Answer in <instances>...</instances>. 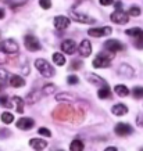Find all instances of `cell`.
Wrapping results in <instances>:
<instances>
[{"label":"cell","instance_id":"cell-36","mask_svg":"<svg viewBox=\"0 0 143 151\" xmlns=\"http://www.w3.org/2000/svg\"><path fill=\"white\" fill-rule=\"evenodd\" d=\"M0 104L3 105V107H11V103L9 101V97H6V96L0 97Z\"/></svg>","mask_w":143,"mask_h":151},{"label":"cell","instance_id":"cell-22","mask_svg":"<svg viewBox=\"0 0 143 151\" xmlns=\"http://www.w3.org/2000/svg\"><path fill=\"white\" fill-rule=\"evenodd\" d=\"M118 72H120L121 75H124V76H132V75H134V69L131 68L129 65L122 64L120 67V69H118Z\"/></svg>","mask_w":143,"mask_h":151},{"label":"cell","instance_id":"cell-31","mask_svg":"<svg viewBox=\"0 0 143 151\" xmlns=\"http://www.w3.org/2000/svg\"><path fill=\"white\" fill-rule=\"evenodd\" d=\"M39 4H40L42 9L49 10L51 7V0H39Z\"/></svg>","mask_w":143,"mask_h":151},{"label":"cell","instance_id":"cell-5","mask_svg":"<svg viewBox=\"0 0 143 151\" xmlns=\"http://www.w3.org/2000/svg\"><path fill=\"white\" fill-rule=\"evenodd\" d=\"M111 21L114 24H120V25H125V24L129 21V14L122 11V10H117L111 14Z\"/></svg>","mask_w":143,"mask_h":151},{"label":"cell","instance_id":"cell-6","mask_svg":"<svg viewBox=\"0 0 143 151\" xmlns=\"http://www.w3.org/2000/svg\"><path fill=\"white\" fill-rule=\"evenodd\" d=\"M113 32L111 27H100V28H90L88 31V35L92 37H103V36H108Z\"/></svg>","mask_w":143,"mask_h":151},{"label":"cell","instance_id":"cell-9","mask_svg":"<svg viewBox=\"0 0 143 151\" xmlns=\"http://www.w3.org/2000/svg\"><path fill=\"white\" fill-rule=\"evenodd\" d=\"M77 43H75V40H72V39H65V40H63V43H61V50L64 51L65 54H74L75 51H77Z\"/></svg>","mask_w":143,"mask_h":151},{"label":"cell","instance_id":"cell-40","mask_svg":"<svg viewBox=\"0 0 143 151\" xmlns=\"http://www.w3.org/2000/svg\"><path fill=\"white\" fill-rule=\"evenodd\" d=\"M81 65H82V63H81V61H72V67H71V68H72V69H78V68H81Z\"/></svg>","mask_w":143,"mask_h":151},{"label":"cell","instance_id":"cell-32","mask_svg":"<svg viewBox=\"0 0 143 151\" xmlns=\"http://www.w3.org/2000/svg\"><path fill=\"white\" fill-rule=\"evenodd\" d=\"M38 133H39V134H42V136H45V137H50V136H51V132L47 128H39Z\"/></svg>","mask_w":143,"mask_h":151},{"label":"cell","instance_id":"cell-35","mask_svg":"<svg viewBox=\"0 0 143 151\" xmlns=\"http://www.w3.org/2000/svg\"><path fill=\"white\" fill-rule=\"evenodd\" d=\"M67 82H68V85H77L79 82V79L75 75H69L68 78H67Z\"/></svg>","mask_w":143,"mask_h":151},{"label":"cell","instance_id":"cell-4","mask_svg":"<svg viewBox=\"0 0 143 151\" xmlns=\"http://www.w3.org/2000/svg\"><path fill=\"white\" fill-rule=\"evenodd\" d=\"M24 43H25V47L27 50L29 51H38L40 50V43H39V39L33 35H27L24 37Z\"/></svg>","mask_w":143,"mask_h":151},{"label":"cell","instance_id":"cell-14","mask_svg":"<svg viewBox=\"0 0 143 151\" xmlns=\"http://www.w3.org/2000/svg\"><path fill=\"white\" fill-rule=\"evenodd\" d=\"M29 146L32 147L33 150H45L47 147V142H45L43 139H31Z\"/></svg>","mask_w":143,"mask_h":151},{"label":"cell","instance_id":"cell-20","mask_svg":"<svg viewBox=\"0 0 143 151\" xmlns=\"http://www.w3.org/2000/svg\"><path fill=\"white\" fill-rule=\"evenodd\" d=\"M53 63H54L56 65H58V67L65 65V57H64V54H61V53H54V54H53Z\"/></svg>","mask_w":143,"mask_h":151},{"label":"cell","instance_id":"cell-39","mask_svg":"<svg viewBox=\"0 0 143 151\" xmlns=\"http://www.w3.org/2000/svg\"><path fill=\"white\" fill-rule=\"evenodd\" d=\"M99 3L102 6H110L114 3V0H99Z\"/></svg>","mask_w":143,"mask_h":151},{"label":"cell","instance_id":"cell-25","mask_svg":"<svg viewBox=\"0 0 143 151\" xmlns=\"http://www.w3.org/2000/svg\"><path fill=\"white\" fill-rule=\"evenodd\" d=\"M39 97H40V92H32L28 94V103L29 104H33V103H36L38 100H39Z\"/></svg>","mask_w":143,"mask_h":151},{"label":"cell","instance_id":"cell-3","mask_svg":"<svg viewBox=\"0 0 143 151\" xmlns=\"http://www.w3.org/2000/svg\"><path fill=\"white\" fill-rule=\"evenodd\" d=\"M0 49L3 51H6L7 54H17L20 50L18 43L14 40V39H6L0 43Z\"/></svg>","mask_w":143,"mask_h":151},{"label":"cell","instance_id":"cell-28","mask_svg":"<svg viewBox=\"0 0 143 151\" xmlns=\"http://www.w3.org/2000/svg\"><path fill=\"white\" fill-rule=\"evenodd\" d=\"M132 94H134L135 99H143V87L136 86L134 90H132Z\"/></svg>","mask_w":143,"mask_h":151},{"label":"cell","instance_id":"cell-10","mask_svg":"<svg viewBox=\"0 0 143 151\" xmlns=\"http://www.w3.org/2000/svg\"><path fill=\"white\" fill-rule=\"evenodd\" d=\"M104 47H106V50L111 51V53H117V51H121L124 49L122 43L120 40H117V39H108L104 43Z\"/></svg>","mask_w":143,"mask_h":151},{"label":"cell","instance_id":"cell-29","mask_svg":"<svg viewBox=\"0 0 143 151\" xmlns=\"http://www.w3.org/2000/svg\"><path fill=\"white\" fill-rule=\"evenodd\" d=\"M135 46L138 49H143V32L139 33L138 36H135Z\"/></svg>","mask_w":143,"mask_h":151},{"label":"cell","instance_id":"cell-17","mask_svg":"<svg viewBox=\"0 0 143 151\" xmlns=\"http://www.w3.org/2000/svg\"><path fill=\"white\" fill-rule=\"evenodd\" d=\"M24 100L21 99V97H18V96H14L13 99H11V105H14L15 107V111L17 112H20V114H22L24 112Z\"/></svg>","mask_w":143,"mask_h":151},{"label":"cell","instance_id":"cell-26","mask_svg":"<svg viewBox=\"0 0 143 151\" xmlns=\"http://www.w3.org/2000/svg\"><path fill=\"white\" fill-rule=\"evenodd\" d=\"M1 121H3L6 125H10L14 121V115L11 114V112H3V114H1Z\"/></svg>","mask_w":143,"mask_h":151},{"label":"cell","instance_id":"cell-43","mask_svg":"<svg viewBox=\"0 0 143 151\" xmlns=\"http://www.w3.org/2000/svg\"><path fill=\"white\" fill-rule=\"evenodd\" d=\"M1 18H4V10L3 9H0V19Z\"/></svg>","mask_w":143,"mask_h":151},{"label":"cell","instance_id":"cell-44","mask_svg":"<svg viewBox=\"0 0 143 151\" xmlns=\"http://www.w3.org/2000/svg\"><path fill=\"white\" fill-rule=\"evenodd\" d=\"M106 151H117V148L116 147H107Z\"/></svg>","mask_w":143,"mask_h":151},{"label":"cell","instance_id":"cell-2","mask_svg":"<svg viewBox=\"0 0 143 151\" xmlns=\"http://www.w3.org/2000/svg\"><path fill=\"white\" fill-rule=\"evenodd\" d=\"M114 58V54L111 53L110 55L107 54V53H100V54H97L93 60V67L95 68H107V67H110V63L111 60Z\"/></svg>","mask_w":143,"mask_h":151},{"label":"cell","instance_id":"cell-19","mask_svg":"<svg viewBox=\"0 0 143 151\" xmlns=\"http://www.w3.org/2000/svg\"><path fill=\"white\" fill-rule=\"evenodd\" d=\"M114 92H116L117 96L120 97H125L129 94V89L125 86V85H117L116 87H114Z\"/></svg>","mask_w":143,"mask_h":151},{"label":"cell","instance_id":"cell-45","mask_svg":"<svg viewBox=\"0 0 143 151\" xmlns=\"http://www.w3.org/2000/svg\"><path fill=\"white\" fill-rule=\"evenodd\" d=\"M0 90H1V85H0Z\"/></svg>","mask_w":143,"mask_h":151},{"label":"cell","instance_id":"cell-24","mask_svg":"<svg viewBox=\"0 0 143 151\" xmlns=\"http://www.w3.org/2000/svg\"><path fill=\"white\" fill-rule=\"evenodd\" d=\"M75 97L72 94H69V93H58L57 96H56V100L57 101H72Z\"/></svg>","mask_w":143,"mask_h":151},{"label":"cell","instance_id":"cell-30","mask_svg":"<svg viewBox=\"0 0 143 151\" xmlns=\"http://www.w3.org/2000/svg\"><path fill=\"white\" fill-rule=\"evenodd\" d=\"M128 14H129L131 17H139L140 15V9H139L138 6H132L129 9V11H128Z\"/></svg>","mask_w":143,"mask_h":151},{"label":"cell","instance_id":"cell-18","mask_svg":"<svg viewBox=\"0 0 143 151\" xmlns=\"http://www.w3.org/2000/svg\"><path fill=\"white\" fill-rule=\"evenodd\" d=\"M10 85L13 87H22L25 85V81H24L22 76H20V75H11V78H10Z\"/></svg>","mask_w":143,"mask_h":151},{"label":"cell","instance_id":"cell-27","mask_svg":"<svg viewBox=\"0 0 143 151\" xmlns=\"http://www.w3.org/2000/svg\"><path fill=\"white\" fill-rule=\"evenodd\" d=\"M142 32H143V29H140V28H131V29H126V31H125V33H126L128 36H132V37L138 36L139 33H142Z\"/></svg>","mask_w":143,"mask_h":151},{"label":"cell","instance_id":"cell-37","mask_svg":"<svg viewBox=\"0 0 143 151\" xmlns=\"http://www.w3.org/2000/svg\"><path fill=\"white\" fill-rule=\"evenodd\" d=\"M9 79V72L6 69L0 68V81H7Z\"/></svg>","mask_w":143,"mask_h":151},{"label":"cell","instance_id":"cell-34","mask_svg":"<svg viewBox=\"0 0 143 151\" xmlns=\"http://www.w3.org/2000/svg\"><path fill=\"white\" fill-rule=\"evenodd\" d=\"M54 89H56L54 85H46V86L43 87V93L45 94H50V93L54 92Z\"/></svg>","mask_w":143,"mask_h":151},{"label":"cell","instance_id":"cell-1","mask_svg":"<svg viewBox=\"0 0 143 151\" xmlns=\"http://www.w3.org/2000/svg\"><path fill=\"white\" fill-rule=\"evenodd\" d=\"M35 67H36L38 72L40 73L42 76H45V78H51V76H54V68L50 65L49 61H46L45 58H38L35 61Z\"/></svg>","mask_w":143,"mask_h":151},{"label":"cell","instance_id":"cell-21","mask_svg":"<svg viewBox=\"0 0 143 151\" xmlns=\"http://www.w3.org/2000/svg\"><path fill=\"white\" fill-rule=\"evenodd\" d=\"M97 96L100 97V99H103V100L110 99V97H111V92H110V89H108V86L100 87V89H99V92H97Z\"/></svg>","mask_w":143,"mask_h":151},{"label":"cell","instance_id":"cell-38","mask_svg":"<svg viewBox=\"0 0 143 151\" xmlns=\"http://www.w3.org/2000/svg\"><path fill=\"white\" fill-rule=\"evenodd\" d=\"M136 125L138 126H143V114H139L136 118Z\"/></svg>","mask_w":143,"mask_h":151},{"label":"cell","instance_id":"cell-13","mask_svg":"<svg viewBox=\"0 0 143 151\" xmlns=\"http://www.w3.org/2000/svg\"><path fill=\"white\" fill-rule=\"evenodd\" d=\"M78 50H79V54L82 55V57H89V55L92 54V45H90V42L86 40V39L82 40L78 47Z\"/></svg>","mask_w":143,"mask_h":151},{"label":"cell","instance_id":"cell-11","mask_svg":"<svg viewBox=\"0 0 143 151\" xmlns=\"http://www.w3.org/2000/svg\"><path fill=\"white\" fill-rule=\"evenodd\" d=\"M69 18L68 17H65V15H57L54 17L53 19V24H54V28L56 29H65V28L69 27Z\"/></svg>","mask_w":143,"mask_h":151},{"label":"cell","instance_id":"cell-16","mask_svg":"<svg viewBox=\"0 0 143 151\" xmlns=\"http://www.w3.org/2000/svg\"><path fill=\"white\" fill-rule=\"evenodd\" d=\"M86 79H88L90 83H93V85H96V86H107V82L104 81V79H102L100 76H97V75H95V73H88L86 75Z\"/></svg>","mask_w":143,"mask_h":151},{"label":"cell","instance_id":"cell-7","mask_svg":"<svg viewBox=\"0 0 143 151\" xmlns=\"http://www.w3.org/2000/svg\"><path fill=\"white\" fill-rule=\"evenodd\" d=\"M69 17L77 21V22H81V24H95L96 19L90 17V15H86V14H82V13H77V11H71L69 13Z\"/></svg>","mask_w":143,"mask_h":151},{"label":"cell","instance_id":"cell-15","mask_svg":"<svg viewBox=\"0 0 143 151\" xmlns=\"http://www.w3.org/2000/svg\"><path fill=\"white\" fill-rule=\"evenodd\" d=\"M111 112L114 115H117V116H124V115L128 114V107L125 104H116V105H113Z\"/></svg>","mask_w":143,"mask_h":151},{"label":"cell","instance_id":"cell-23","mask_svg":"<svg viewBox=\"0 0 143 151\" xmlns=\"http://www.w3.org/2000/svg\"><path fill=\"white\" fill-rule=\"evenodd\" d=\"M83 148H85V146H83V143L81 140H72L71 146H69L71 151H82Z\"/></svg>","mask_w":143,"mask_h":151},{"label":"cell","instance_id":"cell-12","mask_svg":"<svg viewBox=\"0 0 143 151\" xmlns=\"http://www.w3.org/2000/svg\"><path fill=\"white\" fill-rule=\"evenodd\" d=\"M17 128L18 129H22V130H29V129L33 128V125H35V121L32 118H27V116H24V118H20L17 121Z\"/></svg>","mask_w":143,"mask_h":151},{"label":"cell","instance_id":"cell-33","mask_svg":"<svg viewBox=\"0 0 143 151\" xmlns=\"http://www.w3.org/2000/svg\"><path fill=\"white\" fill-rule=\"evenodd\" d=\"M7 61H9L7 53H6V51H3L1 49H0V65H1V64H6Z\"/></svg>","mask_w":143,"mask_h":151},{"label":"cell","instance_id":"cell-41","mask_svg":"<svg viewBox=\"0 0 143 151\" xmlns=\"http://www.w3.org/2000/svg\"><path fill=\"white\" fill-rule=\"evenodd\" d=\"M7 136H9V130H6V129L0 130V137H7Z\"/></svg>","mask_w":143,"mask_h":151},{"label":"cell","instance_id":"cell-42","mask_svg":"<svg viewBox=\"0 0 143 151\" xmlns=\"http://www.w3.org/2000/svg\"><path fill=\"white\" fill-rule=\"evenodd\" d=\"M114 6H116V10H121V9H122V3H121V1L114 3Z\"/></svg>","mask_w":143,"mask_h":151},{"label":"cell","instance_id":"cell-8","mask_svg":"<svg viewBox=\"0 0 143 151\" xmlns=\"http://www.w3.org/2000/svg\"><path fill=\"white\" fill-rule=\"evenodd\" d=\"M114 132H116L118 136H128V134H131V133L134 132V128H132L129 124H124V122H121V124L116 125Z\"/></svg>","mask_w":143,"mask_h":151}]
</instances>
